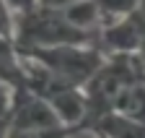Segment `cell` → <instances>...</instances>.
Masks as SVG:
<instances>
[{
	"label": "cell",
	"instance_id": "cell-1",
	"mask_svg": "<svg viewBox=\"0 0 145 138\" xmlns=\"http://www.w3.org/2000/svg\"><path fill=\"white\" fill-rule=\"evenodd\" d=\"M16 47H52V44H93L99 47V31L75 26L62 8L34 5L16 13ZM101 50V47H99Z\"/></svg>",
	"mask_w": 145,
	"mask_h": 138
},
{
	"label": "cell",
	"instance_id": "cell-2",
	"mask_svg": "<svg viewBox=\"0 0 145 138\" xmlns=\"http://www.w3.org/2000/svg\"><path fill=\"white\" fill-rule=\"evenodd\" d=\"M24 60H34L72 86H83L93 78L106 63V52L93 44H52V47H18Z\"/></svg>",
	"mask_w": 145,
	"mask_h": 138
},
{
	"label": "cell",
	"instance_id": "cell-3",
	"mask_svg": "<svg viewBox=\"0 0 145 138\" xmlns=\"http://www.w3.org/2000/svg\"><path fill=\"white\" fill-rule=\"evenodd\" d=\"M24 68H26L29 89L36 96H42L60 115V120L65 125H72L80 130V123L86 117V91L80 86H72L70 81L60 78L57 73H52L49 68L34 63V60H24Z\"/></svg>",
	"mask_w": 145,
	"mask_h": 138
},
{
	"label": "cell",
	"instance_id": "cell-4",
	"mask_svg": "<svg viewBox=\"0 0 145 138\" xmlns=\"http://www.w3.org/2000/svg\"><path fill=\"white\" fill-rule=\"evenodd\" d=\"M57 125H65L60 115L31 89L13 94L10 130H42V128H57Z\"/></svg>",
	"mask_w": 145,
	"mask_h": 138
},
{
	"label": "cell",
	"instance_id": "cell-5",
	"mask_svg": "<svg viewBox=\"0 0 145 138\" xmlns=\"http://www.w3.org/2000/svg\"><path fill=\"white\" fill-rule=\"evenodd\" d=\"M86 133L106 135V138H145V123L132 120L122 112H106V115L96 117L86 128Z\"/></svg>",
	"mask_w": 145,
	"mask_h": 138
},
{
	"label": "cell",
	"instance_id": "cell-6",
	"mask_svg": "<svg viewBox=\"0 0 145 138\" xmlns=\"http://www.w3.org/2000/svg\"><path fill=\"white\" fill-rule=\"evenodd\" d=\"M0 78H3L13 94L29 89L26 83V68H24V57L18 55V47L13 39L0 37Z\"/></svg>",
	"mask_w": 145,
	"mask_h": 138
},
{
	"label": "cell",
	"instance_id": "cell-7",
	"mask_svg": "<svg viewBox=\"0 0 145 138\" xmlns=\"http://www.w3.org/2000/svg\"><path fill=\"white\" fill-rule=\"evenodd\" d=\"M93 3L99 5L101 16H104V26L112 24L117 18H124V16H132L142 0H93Z\"/></svg>",
	"mask_w": 145,
	"mask_h": 138
},
{
	"label": "cell",
	"instance_id": "cell-8",
	"mask_svg": "<svg viewBox=\"0 0 145 138\" xmlns=\"http://www.w3.org/2000/svg\"><path fill=\"white\" fill-rule=\"evenodd\" d=\"M72 135H80V130L72 125H57L42 130H8L5 138H72Z\"/></svg>",
	"mask_w": 145,
	"mask_h": 138
},
{
	"label": "cell",
	"instance_id": "cell-9",
	"mask_svg": "<svg viewBox=\"0 0 145 138\" xmlns=\"http://www.w3.org/2000/svg\"><path fill=\"white\" fill-rule=\"evenodd\" d=\"M10 115H13V89L0 78V138H5L10 130Z\"/></svg>",
	"mask_w": 145,
	"mask_h": 138
},
{
	"label": "cell",
	"instance_id": "cell-10",
	"mask_svg": "<svg viewBox=\"0 0 145 138\" xmlns=\"http://www.w3.org/2000/svg\"><path fill=\"white\" fill-rule=\"evenodd\" d=\"M0 37L16 39V13L8 0H0Z\"/></svg>",
	"mask_w": 145,
	"mask_h": 138
},
{
	"label": "cell",
	"instance_id": "cell-11",
	"mask_svg": "<svg viewBox=\"0 0 145 138\" xmlns=\"http://www.w3.org/2000/svg\"><path fill=\"white\" fill-rule=\"evenodd\" d=\"M39 5H47V8H67V5H72L75 0H36Z\"/></svg>",
	"mask_w": 145,
	"mask_h": 138
},
{
	"label": "cell",
	"instance_id": "cell-12",
	"mask_svg": "<svg viewBox=\"0 0 145 138\" xmlns=\"http://www.w3.org/2000/svg\"><path fill=\"white\" fill-rule=\"evenodd\" d=\"M96 138H106V135H96Z\"/></svg>",
	"mask_w": 145,
	"mask_h": 138
}]
</instances>
